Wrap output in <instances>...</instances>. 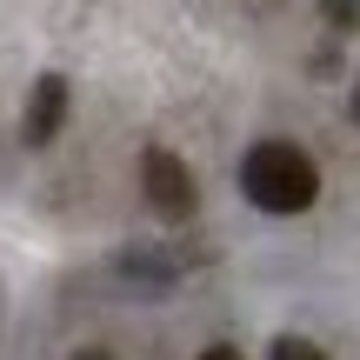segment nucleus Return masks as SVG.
I'll return each mask as SVG.
<instances>
[{"instance_id": "nucleus-7", "label": "nucleus", "mask_w": 360, "mask_h": 360, "mask_svg": "<svg viewBox=\"0 0 360 360\" xmlns=\"http://www.w3.org/2000/svg\"><path fill=\"white\" fill-rule=\"evenodd\" d=\"M354 120H360V87H354Z\"/></svg>"}, {"instance_id": "nucleus-2", "label": "nucleus", "mask_w": 360, "mask_h": 360, "mask_svg": "<svg viewBox=\"0 0 360 360\" xmlns=\"http://www.w3.org/2000/svg\"><path fill=\"white\" fill-rule=\"evenodd\" d=\"M141 193H147V207L167 214V220H187L193 214V174L180 167L167 147H147V154H141Z\"/></svg>"}, {"instance_id": "nucleus-6", "label": "nucleus", "mask_w": 360, "mask_h": 360, "mask_svg": "<svg viewBox=\"0 0 360 360\" xmlns=\"http://www.w3.org/2000/svg\"><path fill=\"white\" fill-rule=\"evenodd\" d=\"M74 360H114V354H107V347H80Z\"/></svg>"}, {"instance_id": "nucleus-4", "label": "nucleus", "mask_w": 360, "mask_h": 360, "mask_svg": "<svg viewBox=\"0 0 360 360\" xmlns=\"http://www.w3.org/2000/svg\"><path fill=\"white\" fill-rule=\"evenodd\" d=\"M267 360H327L321 347H314V340H294V334H287V340H274V354Z\"/></svg>"}, {"instance_id": "nucleus-3", "label": "nucleus", "mask_w": 360, "mask_h": 360, "mask_svg": "<svg viewBox=\"0 0 360 360\" xmlns=\"http://www.w3.org/2000/svg\"><path fill=\"white\" fill-rule=\"evenodd\" d=\"M60 120H67V80L47 74L34 87V101H27V147H47L53 134H60Z\"/></svg>"}, {"instance_id": "nucleus-1", "label": "nucleus", "mask_w": 360, "mask_h": 360, "mask_svg": "<svg viewBox=\"0 0 360 360\" xmlns=\"http://www.w3.org/2000/svg\"><path fill=\"white\" fill-rule=\"evenodd\" d=\"M240 193L260 214H307L321 200V167L300 154L294 141H260L240 160Z\"/></svg>"}, {"instance_id": "nucleus-5", "label": "nucleus", "mask_w": 360, "mask_h": 360, "mask_svg": "<svg viewBox=\"0 0 360 360\" xmlns=\"http://www.w3.org/2000/svg\"><path fill=\"white\" fill-rule=\"evenodd\" d=\"M200 360H247V354H240V347H207Z\"/></svg>"}]
</instances>
